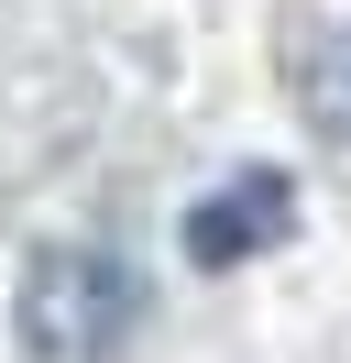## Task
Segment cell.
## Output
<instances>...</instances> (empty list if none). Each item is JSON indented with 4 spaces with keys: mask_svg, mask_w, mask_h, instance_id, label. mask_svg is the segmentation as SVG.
<instances>
[{
    "mask_svg": "<svg viewBox=\"0 0 351 363\" xmlns=\"http://www.w3.org/2000/svg\"><path fill=\"white\" fill-rule=\"evenodd\" d=\"M285 220H297V187L275 177V165H241L219 199H197L187 209V264H241V253H263V242H285Z\"/></svg>",
    "mask_w": 351,
    "mask_h": 363,
    "instance_id": "7a4b0ae2",
    "label": "cell"
},
{
    "mask_svg": "<svg viewBox=\"0 0 351 363\" xmlns=\"http://www.w3.org/2000/svg\"><path fill=\"white\" fill-rule=\"evenodd\" d=\"M132 308H143L132 275L110 253H88V242H55V253L22 264V352L33 363H110Z\"/></svg>",
    "mask_w": 351,
    "mask_h": 363,
    "instance_id": "6da1fadb",
    "label": "cell"
},
{
    "mask_svg": "<svg viewBox=\"0 0 351 363\" xmlns=\"http://www.w3.org/2000/svg\"><path fill=\"white\" fill-rule=\"evenodd\" d=\"M297 99H307V121H318L329 143H351V23H340V33H329V45L297 67Z\"/></svg>",
    "mask_w": 351,
    "mask_h": 363,
    "instance_id": "3957f363",
    "label": "cell"
}]
</instances>
